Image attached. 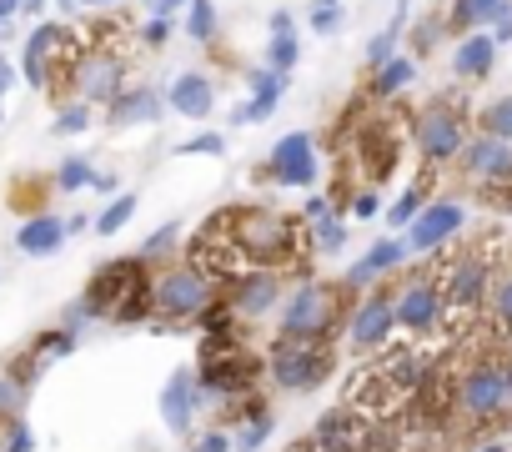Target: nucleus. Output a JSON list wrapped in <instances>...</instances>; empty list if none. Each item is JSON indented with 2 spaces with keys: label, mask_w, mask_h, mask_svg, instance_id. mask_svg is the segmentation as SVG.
Returning a JSON list of instances; mask_svg holds the SVG:
<instances>
[{
  "label": "nucleus",
  "mask_w": 512,
  "mask_h": 452,
  "mask_svg": "<svg viewBox=\"0 0 512 452\" xmlns=\"http://www.w3.org/2000/svg\"><path fill=\"white\" fill-rule=\"evenodd\" d=\"M497 267H502V237H487V242H472L462 252L437 257L442 297H447V332L452 337L477 327V317L487 312V292H492Z\"/></svg>",
  "instance_id": "f257e3e1"
},
{
  "label": "nucleus",
  "mask_w": 512,
  "mask_h": 452,
  "mask_svg": "<svg viewBox=\"0 0 512 452\" xmlns=\"http://www.w3.org/2000/svg\"><path fill=\"white\" fill-rule=\"evenodd\" d=\"M151 262L146 257H121V262H106L96 267V277L86 282L81 302L91 317H111V322H146L156 312L151 302Z\"/></svg>",
  "instance_id": "f03ea898"
},
{
  "label": "nucleus",
  "mask_w": 512,
  "mask_h": 452,
  "mask_svg": "<svg viewBox=\"0 0 512 452\" xmlns=\"http://www.w3.org/2000/svg\"><path fill=\"white\" fill-rule=\"evenodd\" d=\"M236 247L251 257V267H287L302 247L307 232H297V221L282 216V211H267V206H236V211H221Z\"/></svg>",
  "instance_id": "7ed1b4c3"
},
{
  "label": "nucleus",
  "mask_w": 512,
  "mask_h": 452,
  "mask_svg": "<svg viewBox=\"0 0 512 452\" xmlns=\"http://www.w3.org/2000/svg\"><path fill=\"white\" fill-rule=\"evenodd\" d=\"M332 367H337V352L327 342H297V337H277L267 357V372L282 392H312L332 377Z\"/></svg>",
  "instance_id": "20e7f679"
},
{
  "label": "nucleus",
  "mask_w": 512,
  "mask_h": 452,
  "mask_svg": "<svg viewBox=\"0 0 512 452\" xmlns=\"http://www.w3.org/2000/svg\"><path fill=\"white\" fill-rule=\"evenodd\" d=\"M342 317V292L327 282H302L287 307H282V332L277 337H297V342H327V332Z\"/></svg>",
  "instance_id": "39448f33"
},
{
  "label": "nucleus",
  "mask_w": 512,
  "mask_h": 452,
  "mask_svg": "<svg viewBox=\"0 0 512 452\" xmlns=\"http://www.w3.org/2000/svg\"><path fill=\"white\" fill-rule=\"evenodd\" d=\"M397 327L407 337L447 332V297H442V272L437 267H417V277H407L397 287Z\"/></svg>",
  "instance_id": "423d86ee"
},
{
  "label": "nucleus",
  "mask_w": 512,
  "mask_h": 452,
  "mask_svg": "<svg viewBox=\"0 0 512 452\" xmlns=\"http://www.w3.org/2000/svg\"><path fill=\"white\" fill-rule=\"evenodd\" d=\"M452 402L472 422H497L507 412V352L482 357L477 367H467L452 387Z\"/></svg>",
  "instance_id": "0eeeda50"
},
{
  "label": "nucleus",
  "mask_w": 512,
  "mask_h": 452,
  "mask_svg": "<svg viewBox=\"0 0 512 452\" xmlns=\"http://www.w3.org/2000/svg\"><path fill=\"white\" fill-rule=\"evenodd\" d=\"M412 136H417V151H422V161L442 166V161L462 156V146H467V116H462V106H457L452 96H437V101L417 106Z\"/></svg>",
  "instance_id": "6e6552de"
},
{
  "label": "nucleus",
  "mask_w": 512,
  "mask_h": 452,
  "mask_svg": "<svg viewBox=\"0 0 512 452\" xmlns=\"http://www.w3.org/2000/svg\"><path fill=\"white\" fill-rule=\"evenodd\" d=\"M211 297H216V282L201 272V267H171V272H161L156 282H151V302H156V312L161 317H171V322H196L206 307H211Z\"/></svg>",
  "instance_id": "1a4fd4ad"
},
{
  "label": "nucleus",
  "mask_w": 512,
  "mask_h": 452,
  "mask_svg": "<svg viewBox=\"0 0 512 452\" xmlns=\"http://www.w3.org/2000/svg\"><path fill=\"white\" fill-rule=\"evenodd\" d=\"M126 56H116L111 46H86L71 81H76V96L91 101V106H111L121 91H126Z\"/></svg>",
  "instance_id": "9d476101"
},
{
  "label": "nucleus",
  "mask_w": 512,
  "mask_h": 452,
  "mask_svg": "<svg viewBox=\"0 0 512 452\" xmlns=\"http://www.w3.org/2000/svg\"><path fill=\"white\" fill-rule=\"evenodd\" d=\"M397 332V292L392 287H377L367 292L357 307H352V322H347V347L352 352H377L387 347Z\"/></svg>",
  "instance_id": "9b49d317"
},
{
  "label": "nucleus",
  "mask_w": 512,
  "mask_h": 452,
  "mask_svg": "<svg viewBox=\"0 0 512 452\" xmlns=\"http://www.w3.org/2000/svg\"><path fill=\"white\" fill-rule=\"evenodd\" d=\"M462 226H467V206L452 196H437L407 221V252H442Z\"/></svg>",
  "instance_id": "f8f14e48"
},
{
  "label": "nucleus",
  "mask_w": 512,
  "mask_h": 452,
  "mask_svg": "<svg viewBox=\"0 0 512 452\" xmlns=\"http://www.w3.org/2000/svg\"><path fill=\"white\" fill-rule=\"evenodd\" d=\"M267 176H272L277 186H312V181H317V146H312V131H287V136L272 146Z\"/></svg>",
  "instance_id": "ddd939ff"
},
{
  "label": "nucleus",
  "mask_w": 512,
  "mask_h": 452,
  "mask_svg": "<svg viewBox=\"0 0 512 452\" xmlns=\"http://www.w3.org/2000/svg\"><path fill=\"white\" fill-rule=\"evenodd\" d=\"M457 161H462L467 176H477L487 186H512V141H497V136L477 131V136H467Z\"/></svg>",
  "instance_id": "4468645a"
},
{
  "label": "nucleus",
  "mask_w": 512,
  "mask_h": 452,
  "mask_svg": "<svg viewBox=\"0 0 512 452\" xmlns=\"http://www.w3.org/2000/svg\"><path fill=\"white\" fill-rule=\"evenodd\" d=\"M226 292H231V312H236V317H267V312L282 307V282H277L272 267H251V272L236 277Z\"/></svg>",
  "instance_id": "2eb2a0df"
},
{
  "label": "nucleus",
  "mask_w": 512,
  "mask_h": 452,
  "mask_svg": "<svg viewBox=\"0 0 512 452\" xmlns=\"http://www.w3.org/2000/svg\"><path fill=\"white\" fill-rule=\"evenodd\" d=\"M246 86H251V96L231 111V126H256V121H267V116H277V106H282V96H287V76L282 71H246Z\"/></svg>",
  "instance_id": "dca6fc26"
},
{
  "label": "nucleus",
  "mask_w": 512,
  "mask_h": 452,
  "mask_svg": "<svg viewBox=\"0 0 512 452\" xmlns=\"http://www.w3.org/2000/svg\"><path fill=\"white\" fill-rule=\"evenodd\" d=\"M166 106L186 121H206L216 111V86L206 71H181L171 86H166Z\"/></svg>",
  "instance_id": "f3484780"
},
{
  "label": "nucleus",
  "mask_w": 512,
  "mask_h": 452,
  "mask_svg": "<svg viewBox=\"0 0 512 452\" xmlns=\"http://www.w3.org/2000/svg\"><path fill=\"white\" fill-rule=\"evenodd\" d=\"M166 96L161 91H151V86H126L116 101H111V111H106V121H111V131H131V126H151V121H161L166 111Z\"/></svg>",
  "instance_id": "a211bd4d"
},
{
  "label": "nucleus",
  "mask_w": 512,
  "mask_h": 452,
  "mask_svg": "<svg viewBox=\"0 0 512 452\" xmlns=\"http://www.w3.org/2000/svg\"><path fill=\"white\" fill-rule=\"evenodd\" d=\"M196 407H201V397H196V377H191V367H176V372L166 377V387H161V417H166V427L186 437Z\"/></svg>",
  "instance_id": "6ab92c4d"
},
{
  "label": "nucleus",
  "mask_w": 512,
  "mask_h": 452,
  "mask_svg": "<svg viewBox=\"0 0 512 452\" xmlns=\"http://www.w3.org/2000/svg\"><path fill=\"white\" fill-rule=\"evenodd\" d=\"M66 221L61 216H51V211H36V216H26L21 221V232H16V252H26V257H51V252H61L66 247Z\"/></svg>",
  "instance_id": "aec40b11"
},
{
  "label": "nucleus",
  "mask_w": 512,
  "mask_h": 452,
  "mask_svg": "<svg viewBox=\"0 0 512 452\" xmlns=\"http://www.w3.org/2000/svg\"><path fill=\"white\" fill-rule=\"evenodd\" d=\"M492 66H497V41L487 31H467L452 51V76L457 81H482V76H492Z\"/></svg>",
  "instance_id": "412c9836"
},
{
  "label": "nucleus",
  "mask_w": 512,
  "mask_h": 452,
  "mask_svg": "<svg viewBox=\"0 0 512 452\" xmlns=\"http://www.w3.org/2000/svg\"><path fill=\"white\" fill-rule=\"evenodd\" d=\"M407 262V242H377L362 262H352L347 272V287H372L377 277H392L397 267Z\"/></svg>",
  "instance_id": "4be33fe9"
},
{
  "label": "nucleus",
  "mask_w": 512,
  "mask_h": 452,
  "mask_svg": "<svg viewBox=\"0 0 512 452\" xmlns=\"http://www.w3.org/2000/svg\"><path fill=\"white\" fill-rule=\"evenodd\" d=\"M512 11V0H452V11H447V26L452 31H487L497 16Z\"/></svg>",
  "instance_id": "5701e85b"
},
{
  "label": "nucleus",
  "mask_w": 512,
  "mask_h": 452,
  "mask_svg": "<svg viewBox=\"0 0 512 452\" xmlns=\"http://www.w3.org/2000/svg\"><path fill=\"white\" fill-rule=\"evenodd\" d=\"M482 317L492 322V337H497V342H507V337H512V262H507V267H497L492 292H487V312H482Z\"/></svg>",
  "instance_id": "b1692460"
},
{
  "label": "nucleus",
  "mask_w": 512,
  "mask_h": 452,
  "mask_svg": "<svg viewBox=\"0 0 512 452\" xmlns=\"http://www.w3.org/2000/svg\"><path fill=\"white\" fill-rule=\"evenodd\" d=\"M412 81H417V61H412V56H392V61H382V66L372 71V96H377V101H392V96H402Z\"/></svg>",
  "instance_id": "393cba45"
},
{
  "label": "nucleus",
  "mask_w": 512,
  "mask_h": 452,
  "mask_svg": "<svg viewBox=\"0 0 512 452\" xmlns=\"http://www.w3.org/2000/svg\"><path fill=\"white\" fill-rule=\"evenodd\" d=\"M432 181H437V166L427 161V166H422V176H417V181L402 191V201H392V226H407V221H412V216H417V211L432 201Z\"/></svg>",
  "instance_id": "a878e982"
},
{
  "label": "nucleus",
  "mask_w": 512,
  "mask_h": 452,
  "mask_svg": "<svg viewBox=\"0 0 512 452\" xmlns=\"http://www.w3.org/2000/svg\"><path fill=\"white\" fill-rule=\"evenodd\" d=\"M312 226V252H322V257H337L342 247H347V221L337 216V211H327V216H317V221H307Z\"/></svg>",
  "instance_id": "bb28decb"
},
{
  "label": "nucleus",
  "mask_w": 512,
  "mask_h": 452,
  "mask_svg": "<svg viewBox=\"0 0 512 452\" xmlns=\"http://www.w3.org/2000/svg\"><path fill=\"white\" fill-rule=\"evenodd\" d=\"M216 31H221V11H216V0H191V6H186V36H191L196 46H211V41H216Z\"/></svg>",
  "instance_id": "cd10ccee"
},
{
  "label": "nucleus",
  "mask_w": 512,
  "mask_h": 452,
  "mask_svg": "<svg viewBox=\"0 0 512 452\" xmlns=\"http://www.w3.org/2000/svg\"><path fill=\"white\" fill-rule=\"evenodd\" d=\"M477 131L497 136V141H512V96H497L477 111Z\"/></svg>",
  "instance_id": "c85d7f7f"
},
{
  "label": "nucleus",
  "mask_w": 512,
  "mask_h": 452,
  "mask_svg": "<svg viewBox=\"0 0 512 452\" xmlns=\"http://www.w3.org/2000/svg\"><path fill=\"white\" fill-rule=\"evenodd\" d=\"M91 176H96V171H91V161H86V156H66V161L56 166L51 186H56V191H86V186H91Z\"/></svg>",
  "instance_id": "c756f323"
},
{
  "label": "nucleus",
  "mask_w": 512,
  "mask_h": 452,
  "mask_svg": "<svg viewBox=\"0 0 512 452\" xmlns=\"http://www.w3.org/2000/svg\"><path fill=\"white\" fill-rule=\"evenodd\" d=\"M397 41H402V26H397V21H392V26H382V31L367 41V51H362L367 71H377L382 61H392V56H397Z\"/></svg>",
  "instance_id": "7c9ffc66"
},
{
  "label": "nucleus",
  "mask_w": 512,
  "mask_h": 452,
  "mask_svg": "<svg viewBox=\"0 0 512 452\" xmlns=\"http://www.w3.org/2000/svg\"><path fill=\"white\" fill-rule=\"evenodd\" d=\"M131 216H136V196H116V201H111V206H106V211H101L91 226H96L101 237H116V232H121V226H126Z\"/></svg>",
  "instance_id": "2f4dec72"
},
{
  "label": "nucleus",
  "mask_w": 512,
  "mask_h": 452,
  "mask_svg": "<svg viewBox=\"0 0 512 452\" xmlns=\"http://www.w3.org/2000/svg\"><path fill=\"white\" fill-rule=\"evenodd\" d=\"M297 61H302L297 36H272V41H267V66H272V71L292 76V71H297Z\"/></svg>",
  "instance_id": "473e14b6"
},
{
  "label": "nucleus",
  "mask_w": 512,
  "mask_h": 452,
  "mask_svg": "<svg viewBox=\"0 0 512 452\" xmlns=\"http://www.w3.org/2000/svg\"><path fill=\"white\" fill-rule=\"evenodd\" d=\"M86 126H91V101H81V96H76V101H66V106H61V116L51 121V131H56V136H81Z\"/></svg>",
  "instance_id": "72a5a7b5"
},
{
  "label": "nucleus",
  "mask_w": 512,
  "mask_h": 452,
  "mask_svg": "<svg viewBox=\"0 0 512 452\" xmlns=\"http://www.w3.org/2000/svg\"><path fill=\"white\" fill-rule=\"evenodd\" d=\"M26 392H31V382L26 377H0V417H16L21 407H26Z\"/></svg>",
  "instance_id": "f704fd0d"
},
{
  "label": "nucleus",
  "mask_w": 512,
  "mask_h": 452,
  "mask_svg": "<svg viewBox=\"0 0 512 452\" xmlns=\"http://www.w3.org/2000/svg\"><path fill=\"white\" fill-rule=\"evenodd\" d=\"M0 452H36V432L21 417H11V427L0 432Z\"/></svg>",
  "instance_id": "c9c22d12"
},
{
  "label": "nucleus",
  "mask_w": 512,
  "mask_h": 452,
  "mask_svg": "<svg viewBox=\"0 0 512 452\" xmlns=\"http://www.w3.org/2000/svg\"><path fill=\"white\" fill-rule=\"evenodd\" d=\"M176 151H181V156H221V151H226V136H221V131H201V136L181 141Z\"/></svg>",
  "instance_id": "e433bc0d"
},
{
  "label": "nucleus",
  "mask_w": 512,
  "mask_h": 452,
  "mask_svg": "<svg viewBox=\"0 0 512 452\" xmlns=\"http://www.w3.org/2000/svg\"><path fill=\"white\" fill-rule=\"evenodd\" d=\"M176 242H181V226H176V221H166V226H161V232H156V237H146V247H141V257H146V262H156V257H166V252H171Z\"/></svg>",
  "instance_id": "4c0bfd02"
},
{
  "label": "nucleus",
  "mask_w": 512,
  "mask_h": 452,
  "mask_svg": "<svg viewBox=\"0 0 512 452\" xmlns=\"http://www.w3.org/2000/svg\"><path fill=\"white\" fill-rule=\"evenodd\" d=\"M171 31H176V21H171V16H146V26H141V46L161 51V46L171 41Z\"/></svg>",
  "instance_id": "58836bf2"
},
{
  "label": "nucleus",
  "mask_w": 512,
  "mask_h": 452,
  "mask_svg": "<svg viewBox=\"0 0 512 452\" xmlns=\"http://www.w3.org/2000/svg\"><path fill=\"white\" fill-rule=\"evenodd\" d=\"M442 26H447L442 16H422V21H417V56H427V51L442 41Z\"/></svg>",
  "instance_id": "ea45409f"
},
{
  "label": "nucleus",
  "mask_w": 512,
  "mask_h": 452,
  "mask_svg": "<svg viewBox=\"0 0 512 452\" xmlns=\"http://www.w3.org/2000/svg\"><path fill=\"white\" fill-rule=\"evenodd\" d=\"M342 26V6H312V31L317 36H332Z\"/></svg>",
  "instance_id": "a19ab883"
},
{
  "label": "nucleus",
  "mask_w": 512,
  "mask_h": 452,
  "mask_svg": "<svg viewBox=\"0 0 512 452\" xmlns=\"http://www.w3.org/2000/svg\"><path fill=\"white\" fill-rule=\"evenodd\" d=\"M272 36H297V16L292 11H272V26H267Z\"/></svg>",
  "instance_id": "79ce46f5"
},
{
  "label": "nucleus",
  "mask_w": 512,
  "mask_h": 452,
  "mask_svg": "<svg viewBox=\"0 0 512 452\" xmlns=\"http://www.w3.org/2000/svg\"><path fill=\"white\" fill-rule=\"evenodd\" d=\"M196 452H231V432H206L196 442Z\"/></svg>",
  "instance_id": "37998d69"
},
{
  "label": "nucleus",
  "mask_w": 512,
  "mask_h": 452,
  "mask_svg": "<svg viewBox=\"0 0 512 452\" xmlns=\"http://www.w3.org/2000/svg\"><path fill=\"white\" fill-rule=\"evenodd\" d=\"M186 6H191V0H146V16H176Z\"/></svg>",
  "instance_id": "c03bdc74"
},
{
  "label": "nucleus",
  "mask_w": 512,
  "mask_h": 452,
  "mask_svg": "<svg viewBox=\"0 0 512 452\" xmlns=\"http://www.w3.org/2000/svg\"><path fill=\"white\" fill-rule=\"evenodd\" d=\"M377 211H382V201H377L372 191H362V196L352 201V216H377Z\"/></svg>",
  "instance_id": "a18cd8bd"
},
{
  "label": "nucleus",
  "mask_w": 512,
  "mask_h": 452,
  "mask_svg": "<svg viewBox=\"0 0 512 452\" xmlns=\"http://www.w3.org/2000/svg\"><path fill=\"white\" fill-rule=\"evenodd\" d=\"M91 191H101V196H111V191H121V181H116V171L106 176V171H96L91 176Z\"/></svg>",
  "instance_id": "49530a36"
},
{
  "label": "nucleus",
  "mask_w": 512,
  "mask_h": 452,
  "mask_svg": "<svg viewBox=\"0 0 512 452\" xmlns=\"http://www.w3.org/2000/svg\"><path fill=\"white\" fill-rule=\"evenodd\" d=\"M492 41H497V46H507V41H512V11L492 21Z\"/></svg>",
  "instance_id": "de8ad7c7"
},
{
  "label": "nucleus",
  "mask_w": 512,
  "mask_h": 452,
  "mask_svg": "<svg viewBox=\"0 0 512 452\" xmlns=\"http://www.w3.org/2000/svg\"><path fill=\"white\" fill-rule=\"evenodd\" d=\"M327 211H332V201H327V196H312L302 216H307V221H317V216H327Z\"/></svg>",
  "instance_id": "09e8293b"
},
{
  "label": "nucleus",
  "mask_w": 512,
  "mask_h": 452,
  "mask_svg": "<svg viewBox=\"0 0 512 452\" xmlns=\"http://www.w3.org/2000/svg\"><path fill=\"white\" fill-rule=\"evenodd\" d=\"M21 16V0H0V21H16Z\"/></svg>",
  "instance_id": "8fccbe9b"
},
{
  "label": "nucleus",
  "mask_w": 512,
  "mask_h": 452,
  "mask_svg": "<svg viewBox=\"0 0 512 452\" xmlns=\"http://www.w3.org/2000/svg\"><path fill=\"white\" fill-rule=\"evenodd\" d=\"M46 11V0H21V16H41Z\"/></svg>",
  "instance_id": "3c124183"
},
{
  "label": "nucleus",
  "mask_w": 512,
  "mask_h": 452,
  "mask_svg": "<svg viewBox=\"0 0 512 452\" xmlns=\"http://www.w3.org/2000/svg\"><path fill=\"white\" fill-rule=\"evenodd\" d=\"M16 36V21H0V41H11Z\"/></svg>",
  "instance_id": "603ef678"
},
{
  "label": "nucleus",
  "mask_w": 512,
  "mask_h": 452,
  "mask_svg": "<svg viewBox=\"0 0 512 452\" xmlns=\"http://www.w3.org/2000/svg\"><path fill=\"white\" fill-rule=\"evenodd\" d=\"M507 407H512V352H507Z\"/></svg>",
  "instance_id": "864d4df0"
},
{
  "label": "nucleus",
  "mask_w": 512,
  "mask_h": 452,
  "mask_svg": "<svg viewBox=\"0 0 512 452\" xmlns=\"http://www.w3.org/2000/svg\"><path fill=\"white\" fill-rule=\"evenodd\" d=\"M477 452H507V442H487V447H477Z\"/></svg>",
  "instance_id": "5fc2aeb1"
},
{
  "label": "nucleus",
  "mask_w": 512,
  "mask_h": 452,
  "mask_svg": "<svg viewBox=\"0 0 512 452\" xmlns=\"http://www.w3.org/2000/svg\"><path fill=\"white\" fill-rule=\"evenodd\" d=\"M86 6H121V0H86Z\"/></svg>",
  "instance_id": "6e6d98bb"
},
{
  "label": "nucleus",
  "mask_w": 512,
  "mask_h": 452,
  "mask_svg": "<svg viewBox=\"0 0 512 452\" xmlns=\"http://www.w3.org/2000/svg\"><path fill=\"white\" fill-rule=\"evenodd\" d=\"M312 6H342V0H312Z\"/></svg>",
  "instance_id": "4d7b16f0"
},
{
  "label": "nucleus",
  "mask_w": 512,
  "mask_h": 452,
  "mask_svg": "<svg viewBox=\"0 0 512 452\" xmlns=\"http://www.w3.org/2000/svg\"><path fill=\"white\" fill-rule=\"evenodd\" d=\"M56 6H76V0H56Z\"/></svg>",
  "instance_id": "13d9d810"
},
{
  "label": "nucleus",
  "mask_w": 512,
  "mask_h": 452,
  "mask_svg": "<svg viewBox=\"0 0 512 452\" xmlns=\"http://www.w3.org/2000/svg\"><path fill=\"white\" fill-rule=\"evenodd\" d=\"M507 352H512V337H507Z\"/></svg>",
  "instance_id": "bf43d9fd"
},
{
  "label": "nucleus",
  "mask_w": 512,
  "mask_h": 452,
  "mask_svg": "<svg viewBox=\"0 0 512 452\" xmlns=\"http://www.w3.org/2000/svg\"><path fill=\"white\" fill-rule=\"evenodd\" d=\"M507 206H512V196H507Z\"/></svg>",
  "instance_id": "052dcab7"
},
{
  "label": "nucleus",
  "mask_w": 512,
  "mask_h": 452,
  "mask_svg": "<svg viewBox=\"0 0 512 452\" xmlns=\"http://www.w3.org/2000/svg\"><path fill=\"white\" fill-rule=\"evenodd\" d=\"M0 432H6V427H0Z\"/></svg>",
  "instance_id": "680f3d73"
}]
</instances>
